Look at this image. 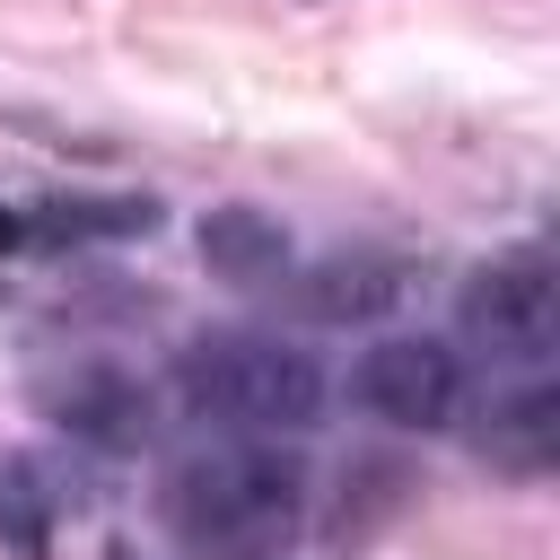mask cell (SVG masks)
<instances>
[{"label": "cell", "mask_w": 560, "mask_h": 560, "mask_svg": "<svg viewBox=\"0 0 560 560\" xmlns=\"http://www.w3.org/2000/svg\"><path fill=\"white\" fill-rule=\"evenodd\" d=\"M166 534L184 560H289L306 534V472L271 438L201 446L166 472Z\"/></svg>", "instance_id": "6da1fadb"}, {"label": "cell", "mask_w": 560, "mask_h": 560, "mask_svg": "<svg viewBox=\"0 0 560 560\" xmlns=\"http://www.w3.org/2000/svg\"><path fill=\"white\" fill-rule=\"evenodd\" d=\"M175 394L192 420H219L236 438H298L324 420V368L280 332H210L184 350Z\"/></svg>", "instance_id": "7a4b0ae2"}, {"label": "cell", "mask_w": 560, "mask_h": 560, "mask_svg": "<svg viewBox=\"0 0 560 560\" xmlns=\"http://www.w3.org/2000/svg\"><path fill=\"white\" fill-rule=\"evenodd\" d=\"M350 402L385 429H446L464 411V359L429 332H385L350 359Z\"/></svg>", "instance_id": "3957f363"}, {"label": "cell", "mask_w": 560, "mask_h": 560, "mask_svg": "<svg viewBox=\"0 0 560 560\" xmlns=\"http://www.w3.org/2000/svg\"><path fill=\"white\" fill-rule=\"evenodd\" d=\"M455 324L464 341H481L490 359H542L551 332H560V280L542 254H499L464 280L455 298Z\"/></svg>", "instance_id": "277c9868"}, {"label": "cell", "mask_w": 560, "mask_h": 560, "mask_svg": "<svg viewBox=\"0 0 560 560\" xmlns=\"http://www.w3.org/2000/svg\"><path fill=\"white\" fill-rule=\"evenodd\" d=\"M44 411H52L79 446H96V455H140L149 429H158L149 385H140L131 368H114V359H79L70 376H52V385H44Z\"/></svg>", "instance_id": "5b68a950"}, {"label": "cell", "mask_w": 560, "mask_h": 560, "mask_svg": "<svg viewBox=\"0 0 560 560\" xmlns=\"http://www.w3.org/2000/svg\"><path fill=\"white\" fill-rule=\"evenodd\" d=\"M402 298V262L394 254H324L289 280V306L306 324H376Z\"/></svg>", "instance_id": "8992f818"}, {"label": "cell", "mask_w": 560, "mask_h": 560, "mask_svg": "<svg viewBox=\"0 0 560 560\" xmlns=\"http://www.w3.org/2000/svg\"><path fill=\"white\" fill-rule=\"evenodd\" d=\"M26 219V245H122V236H149L158 228V201L149 192H52V201H35V210H18Z\"/></svg>", "instance_id": "52a82bcc"}, {"label": "cell", "mask_w": 560, "mask_h": 560, "mask_svg": "<svg viewBox=\"0 0 560 560\" xmlns=\"http://www.w3.org/2000/svg\"><path fill=\"white\" fill-rule=\"evenodd\" d=\"M481 455H490L499 472H551V464H560V385L534 376V385L499 394V402L481 411Z\"/></svg>", "instance_id": "ba28073f"}, {"label": "cell", "mask_w": 560, "mask_h": 560, "mask_svg": "<svg viewBox=\"0 0 560 560\" xmlns=\"http://www.w3.org/2000/svg\"><path fill=\"white\" fill-rule=\"evenodd\" d=\"M201 262L219 271V280H289V228L271 219V210H254V201H228V210H210L201 219Z\"/></svg>", "instance_id": "9c48e42d"}, {"label": "cell", "mask_w": 560, "mask_h": 560, "mask_svg": "<svg viewBox=\"0 0 560 560\" xmlns=\"http://www.w3.org/2000/svg\"><path fill=\"white\" fill-rule=\"evenodd\" d=\"M61 534V490L44 455H0V551L9 560H52Z\"/></svg>", "instance_id": "30bf717a"}, {"label": "cell", "mask_w": 560, "mask_h": 560, "mask_svg": "<svg viewBox=\"0 0 560 560\" xmlns=\"http://www.w3.org/2000/svg\"><path fill=\"white\" fill-rule=\"evenodd\" d=\"M18 245H26V219H18L9 201H0V254H18Z\"/></svg>", "instance_id": "8fae6325"}]
</instances>
